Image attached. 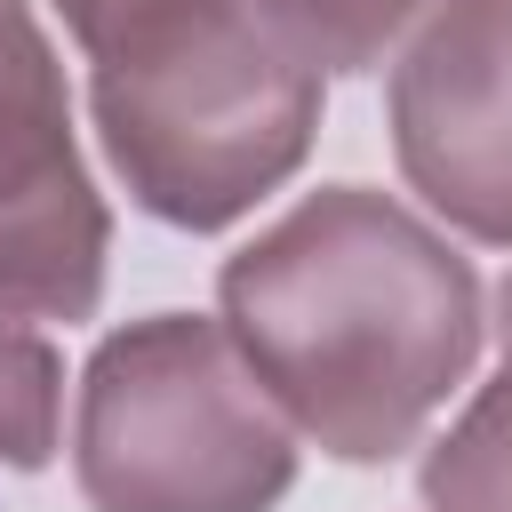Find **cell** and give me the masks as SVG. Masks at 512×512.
I'll return each instance as SVG.
<instances>
[{
	"label": "cell",
	"instance_id": "1",
	"mask_svg": "<svg viewBox=\"0 0 512 512\" xmlns=\"http://www.w3.org/2000/svg\"><path fill=\"white\" fill-rule=\"evenodd\" d=\"M216 304L272 408L336 464L416 448L480 360L472 264L368 184L304 192L224 264Z\"/></svg>",
	"mask_w": 512,
	"mask_h": 512
},
{
	"label": "cell",
	"instance_id": "2",
	"mask_svg": "<svg viewBox=\"0 0 512 512\" xmlns=\"http://www.w3.org/2000/svg\"><path fill=\"white\" fill-rule=\"evenodd\" d=\"M88 56V104L128 200L176 232H224L280 192L320 128V64L272 0H56Z\"/></svg>",
	"mask_w": 512,
	"mask_h": 512
},
{
	"label": "cell",
	"instance_id": "3",
	"mask_svg": "<svg viewBox=\"0 0 512 512\" xmlns=\"http://www.w3.org/2000/svg\"><path fill=\"white\" fill-rule=\"evenodd\" d=\"M72 480L88 512H272L296 488V424L224 320L152 312L88 352Z\"/></svg>",
	"mask_w": 512,
	"mask_h": 512
},
{
	"label": "cell",
	"instance_id": "4",
	"mask_svg": "<svg viewBox=\"0 0 512 512\" xmlns=\"http://www.w3.org/2000/svg\"><path fill=\"white\" fill-rule=\"evenodd\" d=\"M112 216L72 144L64 64L32 0H0V320H88Z\"/></svg>",
	"mask_w": 512,
	"mask_h": 512
},
{
	"label": "cell",
	"instance_id": "5",
	"mask_svg": "<svg viewBox=\"0 0 512 512\" xmlns=\"http://www.w3.org/2000/svg\"><path fill=\"white\" fill-rule=\"evenodd\" d=\"M384 112L408 192L464 240L512 248V0H432Z\"/></svg>",
	"mask_w": 512,
	"mask_h": 512
},
{
	"label": "cell",
	"instance_id": "6",
	"mask_svg": "<svg viewBox=\"0 0 512 512\" xmlns=\"http://www.w3.org/2000/svg\"><path fill=\"white\" fill-rule=\"evenodd\" d=\"M424 504L432 512H512V360L432 440V456H424Z\"/></svg>",
	"mask_w": 512,
	"mask_h": 512
},
{
	"label": "cell",
	"instance_id": "7",
	"mask_svg": "<svg viewBox=\"0 0 512 512\" xmlns=\"http://www.w3.org/2000/svg\"><path fill=\"white\" fill-rule=\"evenodd\" d=\"M56 408H64V360L0 320V464L8 472H40L56 456Z\"/></svg>",
	"mask_w": 512,
	"mask_h": 512
},
{
	"label": "cell",
	"instance_id": "8",
	"mask_svg": "<svg viewBox=\"0 0 512 512\" xmlns=\"http://www.w3.org/2000/svg\"><path fill=\"white\" fill-rule=\"evenodd\" d=\"M272 16L320 72H368L424 16V0H272Z\"/></svg>",
	"mask_w": 512,
	"mask_h": 512
},
{
	"label": "cell",
	"instance_id": "9",
	"mask_svg": "<svg viewBox=\"0 0 512 512\" xmlns=\"http://www.w3.org/2000/svg\"><path fill=\"white\" fill-rule=\"evenodd\" d=\"M496 336H504V360H512V272H504V288H496Z\"/></svg>",
	"mask_w": 512,
	"mask_h": 512
}]
</instances>
